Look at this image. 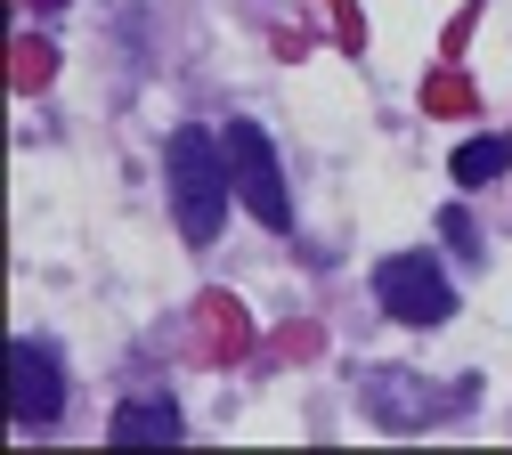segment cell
Segmentation results:
<instances>
[{
  "mask_svg": "<svg viewBox=\"0 0 512 455\" xmlns=\"http://www.w3.org/2000/svg\"><path fill=\"white\" fill-rule=\"evenodd\" d=\"M163 187H171V220H179V236L187 244H212L220 236V220H228V195H236V179H228V147L212 139V130H171L163 139Z\"/></svg>",
  "mask_w": 512,
  "mask_h": 455,
  "instance_id": "obj_1",
  "label": "cell"
},
{
  "mask_svg": "<svg viewBox=\"0 0 512 455\" xmlns=\"http://www.w3.org/2000/svg\"><path fill=\"white\" fill-rule=\"evenodd\" d=\"M358 399L374 407L382 431H439V423H456L472 399H480V382H431V374H407V366H366L358 374Z\"/></svg>",
  "mask_w": 512,
  "mask_h": 455,
  "instance_id": "obj_2",
  "label": "cell"
},
{
  "mask_svg": "<svg viewBox=\"0 0 512 455\" xmlns=\"http://www.w3.org/2000/svg\"><path fill=\"white\" fill-rule=\"evenodd\" d=\"M228 179H236V204L261 220V228H293V195H285V171H277V147L261 122H228Z\"/></svg>",
  "mask_w": 512,
  "mask_h": 455,
  "instance_id": "obj_3",
  "label": "cell"
},
{
  "mask_svg": "<svg viewBox=\"0 0 512 455\" xmlns=\"http://www.w3.org/2000/svg\"><path fill=\"white\" fill-rule=\"evenodd\" d=\"M374 301H382V317H399V325H447L456 317V285H447V269L431 252H391L374 269Z\"/></svg>",
  "mask_w": 512,
  "mask_h": 455,
  "instance_id": "obj_4",
  "label": "cell"
},
{
  "mask_svg": "<svg viewBox=\"0 0 512 455\" xmlns=\"http://www.w3.org/2000/svg\"><path fill=\"white\" fill-rule=\"evenodd\" d=\"M57 415H66V382H57V358L25 334L9 342V423L17 431H49Z\"/></svg>",
  "mask_w": 512,
  "mask_h": 455,
  "instance_id": "obj_5",
  "label": "cell"
},
{
  "mask_svg": "<svg viewBox=\"0 0 512 455\" xmlns=\"http://www.w3.org/2000/svg\"><path fill=\"white\" fill-rule=\"evenodd\" d=\"M106 439L114 447H171L179 439V407L171 399H131V407L106 423Z\"/></svg>",
  "mask_w": 512,
  "mask_h": 455,
  "instance_id": "obj_6",
  "label": "cell"
},
{
  "mask_svg": "<svg viewBox=\"0 0 512 455\" xmlns=\"http://www.w3.org/2000/svg\"><path fill=\"white\" fill-rule=\"evenodd\" d=\"M504 163H512V139H464L456 147V187H488V179H504Z\"/></svg>",
  "mask_w": 512,
  "mask_h": 455,
  "instance_id": "obj_7",
  "label": "cell"
},
{
  "mask_svg": "<svg viewBox=\"0 0 512 455\" xmlns=\"http://www.w3.org/2000/svg\"><path fill=\"white\" fill-rule=\"evenodd\" d=\"M439 228H447V244H456V260H480V236H472L464 212H439Z\"/></svg>",
  "mask_w": 512,
  "mask_h": 455,
  "instance_id": "obj_8",
  "label": "cell"
}]
</instances>
